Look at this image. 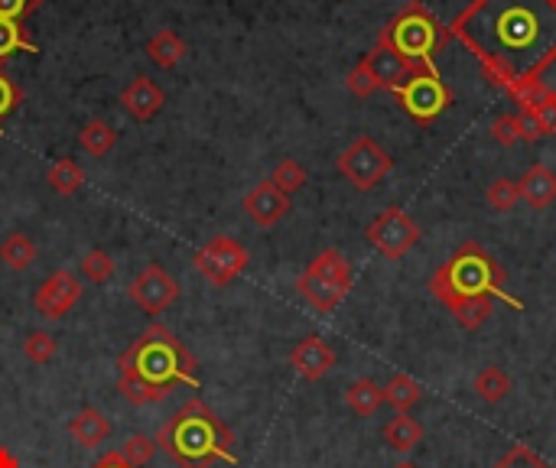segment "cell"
Masks as SVG:
<instances>
[{
	"label": "cell",
	"mask_w": 556,
	"mask_h": 468,
	"mask_svg": "<svg viewBox=\"0 0 556 468\" xmlns=\"http://www.w3.org/2000/svg\"><path fill=\"white\" fill-rule=\"evenodd\" d=\"M446 33L472 52L491 85L508 91L556 62V0H472Z\"/></svg>",
	"instance_id": "obj_1"
},
{
	"label": "cell",
	"mask_w": 556,
	"mask_h": 468,
	"mask_svg": "<svg viewBox=\"0 0 556 468\" xmlns=\"http://www.w3.org/2000/svg\"><path fill=\"white\" fill-rule=\"evenodd\" d=\"M430 293L443 303L465 332H475L491 319V299H501L511 309L524 303L508 290V277L482 244L465 241L443 267L430 277Z\"/></svg>",
	"instance_id": "obj_2"
},
{
	"label": "cell",
	"mask_w": 556,
	"mask_h": 468,
	"mask_svg": "<svg viewBox=\"0 0 556 468\" xmlns=\"http://www.w3.org/2000/svg\"><path fill=\"white\" fill-rule=\"evenodd\" d=\"M121 381L118 390L127 403L134 407H147V403H160L173 394L176 384L199 387L196 377V358L189 348L166 329V325L153 322L150 329L137 338V342L118 358Z\"/></svg>",
	"instance_id": "obj_3"
},
{
	"label": "cell",
	"mask_w": 556,
	"mask_h": 468,
	"mask_svg": "<svg viewBox=\"0 0 556 468\" xmlns=\"http://www.w3.org/2000/svg\"><path fill=\"white\" fill-rule=\"evenodd\" d=\"M157 446L179 468H212L215 462H238L235 433L222 423V416L209 410L199 397L183 403L157 433Z\"/></svg>",
	"instance_id": "obj_4"
},
{
	"label": "cell",
	"mask_w": 556,
	"mask_h": 468,
	"mask_svg": "<svg viewBox=\"0 0 556 468\" xmlns=\"http://www.w3.org/2000/svg\"><path fill=\"white\" fill-rule=\"evenodd\" d=\"M446 39L449 33H446V26L436 20V13H430V7H426L423 0H410L397 17L387 20L378 43L394 49L397 56H404L413 65H433L436 52L446 46Z\"/></svg>",
	"instance_id": "obj_5"
},
{
	"label": "cell",
	"mask_w": 556,
	"mask_h": 468,
	"mask_svg": "<svg viewBox=\"0 0 556 468\" xmlns=\"http://www.w3.org/2000/svg\"><path fill=\"white\" fill-rule=\"evenodd\" d=\"M296 290L313 309L332 312L352 290V264H348L342 251L326 247V251L309 260V267L296 280Z\"/></svg>",
	"instance_id": "obj_6"
},
{
	"label": "cell",
	"mask_w": 556,
	"mask_h": 468,
	"mask_svg": "<svg viewBox=\"0 0 556 468\" xmlns=\"http://www.w3.org/2000/svg\"><path fill=\"white\" fill-rule=\"evenodd\" d=\"M391 95L417 124H433L452 104V91L446 88L443 78H439L436 65H420V69L400 88H394Z\"/></svg>",
	"instance_id": "obj_7"
},
{
	"label": "cell",
	"mask_w": 556,
	"mask_h": 468,
	"mask_svg": "<svg viewBox=\"0 0 556 468\" xmlns=\"http://www.w3.org/2000/svg\"><path fill=\"white\" fill-rule=\"evenodd\" d=\"M335 166H339V173L352 182L358 192H371L394 169V160L378 140L358 137V140H352V147L342 150L339 163Z\"/></svg>",
	"instance_id": "obj_8"
},
{
	"label": "cell",
	"mask_w": 556,
	"mask_h": 468,
	"mask_svg": "<svg viewBox=\"0 0 556 468\" xmlns=\"http://www.w3.org/2000/svg\"><path fill=\"white\" fill-rule=\"evenodd\" d=\"M192 264L202 273L205 280L212 286H228L235 283L244 270L251 264V254L244 251V244L228 238V234H215L212 241H205L196 257H192Z\"/></svg>",
	"instance_id": "obj_9"
},
{
	"label": "cell",
	"mask_w": 556,
	"mask_h": 468,
	"mask_svg": "<svg viewBox=\"0 0 556 468\" xmlns=\"http://www.w3.org/2000/svg\"><path fill=\"white\" fill-rule=\"evenodd\" d=\"M368 244L374 247L378 254H384L387 260H400L407 251H413V247L420 244V225L413 221L404 208H384V212L378 215L368 225Z\"/></svg>",
	"instance_id": "obj_10"
},
{
	"label": "cell",
	"mask_w": 556,
	"mask_h": 468,
	"mask_svg": "<svg viewBox=\"0 0 556 468\" xmlns=\"http://www.w3.org/2000/svg\"><path fill=\"white\" fill-rule=\"evenodd\" d=\"M127 293H131L134 303L150 312V316H160V312H166L179 296V286L176 280L166 273V267L160 264H147L144 270H140V277L127 286Z\"/></svg>",
	"instance_id": "obj_11"
},
{
	"label": "cell",
	"mask_w": 556,
	"mask_h": 468,
	"mask_svg": "<svg viewBox=\"0 0 556 468\" xmlns=\"http://www.w3.org/2000/svg\"><path fill=\"white\" fill-rule=\"evenodd\" d=\"M82 299V283L72 270H56L46 277L40 290L33 293V306L43 319H62L69 316L72 306Z\"/></svg>",
	"instance_id": "obj_12"
},
{
	"label": "cell",
	"mask_w": 556,
	"mask_h": 468,
	"mask_svg": "<svg viewBox=\"0 0 556 468\" xmlns=\"http://www.w3.org/2000/svg\"><path fill=\"white\" fill-rule=\"evenodd\" d=\"M241 208H244V215H248L257 228H274L293 205H290V195H283L274 182L264 179V182H257L248 195H244Z\"/></svg>",
	"instance_id": "obj_13"
},
{
	"label": "cell",
	"mask_w": 556,
	"mask_h": 468,
	"mask_svg": "<svg viewBox=\"0 0 556 468\" xmlns=\"http://www.w3.org/2000/svg\"><path fill=\"white\" fill-rule=\"evenodd\" d=\"M290 364L296 368V374L306 377V381H322V377L335 368V351L326 338L306 335L303 342L290 351Z\"/></svg>",
	"instance_id": "obj_14"
},
{
	"label": "cell",
	"mask_w": 556,
	"mask_h": 468,
	"mask_svg": "<svg viewBox=\"0 0 556 468\" xmlns=\"http://www.w3.org/2000/svg\"><path fill=\"white\" fill-rule=\"evenodd\" d=\"M368 65V72L374 75V82H378V88H387V91H394L407 82V78L420 69V65H413L407 62L404 56H397L394 49H387L381 43H374L371 52H365V59H361Z\"/></svg>",
	"instance_id": "obj_15"
},
{
	"label": "cell",
	"mask_w": 556,
	"mask_h": 468,
	"mask_svg": "<svg viewBox=\"0 0 556 468\" xmlns=\"http://www.w3.org/2000/svg\"><path fill=\"white\" fill-rule=\"evenodd\" d=\"M163 101H166L163 88H160L157 82H153V78H147V75H137L134 82L121 91L124 111L131 114L134 121H140V124L153 121V117H157V114L163 111Z\"/></svg>",
	"instance_id": "obj_16"
},
{
	"label": "cell",
	"mask_w": 556,
	"mask_h": 468,
	"mask_svg": "<svg viewBox=\"0 0 556 468\" xmlns=\"http://www.w3.org/2000/svg\"><path fill=\"white\" fill-rule=\"evenodd\" d=\"M517 192H521V202H527L530 208H550L556 202V173L550 166L534 163L517 179Z\"/></svg>",
	"instance_id": "obj_17"
},
{
	"label": "cell",
	"mask_w": 556,
	"mask_h": 468,
	"mask_svg": "<svg viewBox=\"0 0 556 468\" xmlns=\"http://www.w3.org/2000/svg\"><path fill=\"white\" fill-rule=\"evenodd\" d=\"M69 436L79 442V446H85V449H98L101 442L111 436V423H108V416L101 410L85 407V410H79L69 420Z\"/></svg>",
	"instance_id": "obj_18"
},
{
	"label": "cell",
	"mask_w": 556,
	"mask_h": 468,
	"mask_svg": "<svg viewBox=\"0 0 556 468\" xmlns=\"http://www.w3.org/2000/svg\"><path fill=\"white\" fill-rule=\"evenodd\" d=\"M186 52H189L186 43L173 30H160L157 36L147 39V59L157 65V69H173V65L183 62Z\"/></svg>",
	"instance_id": "obj_19"
},
{
	"label": "cell",
	"mask_w": 556,
	"mask_h": 468,
	"mask_svg": "<svg viewBox=\"0 0 556 468\" xmlns=\"http://www.w3.org/2000/svg\"><path fill=\"white\" fill-rule=\"evenodd\" d=\"M345 403H348V410L358 416H374L384 403V387H378V381H371V377H358V381L348 384Z\"/></svg>",
	"instance_id": "obj_20"
},
{
	"label": "cell",
	"mask_w": 556,
	"mask_h": 468,
	"mask_svg": "<svg viewBox=\"0 0 556 468\" xmlns=\"http://www.w3.org/2000/svg\"><path fill=\"white\" fill-rule=\"evenodd\" d=\"M384 442L391 446L394 452H413L423 442V426L413 420L407 413H397L391 423L384 426Z\"/></svg>",
	"instance_id": "obj_21"
},
{
	"label": "cell",
	"mask_w": 556,
	"mask_h": 468,
	"mask_svg": "<svg viewBox=\"0 0 556 468\" xmlns=\"http://www.w3.org/2000/svg\"><path fill=\"white\" fill-rule=\"evenodd\" d=\"M472 390H475L478 400H485V403H501V400L514 390V381L498 368V364H488V368H482V371L475 374Z\"/></svg>",
	"instance_id": "obj_22"
},
{
	"label": "cell",
	"mask_w": 556,
	"mask_h": 468,
	"mask_svg": "<svg viewBox=\"0 0 556 468\" xmlns=\"http://www.w3.org/2000/svg\"><path fill=\"white\" fill-rule=\"evenodd\" d=\"M423 387L410 374H394L384 387V403H391L397 413H410L420 403Z\"/></svg>",
	"instance_id": "obj_23"
},
{
	"label": "cell",
	"mask_w": 556,
	"mask_h": 468,
	"mask_svg": "<svg viewBox=\"0 0 556 468\" xmlns=\"http://www.w3.org/2000/svg\"><path fill=\"white\" fill-rule=\"evenodd\" d=\"M0 260H4L10 270H27L36 264V244L20 231L7 234L4 244H0Z\"/></svg>",
	"instance_id": "obj_24"
},
{
	"label": "cell",
	"mask_w": 556,
	"mask_h": 468,
	"mask_svg": "<svg viewBox=\"0 0 556 468\" xmlns=\"http://www.w3.org/2000/svg\"><path fill=\"white\" fill-rule=\"evenodd\" d=\"M46 182H49V186H53V192H59V195H72V192H79V189H82L85 173H82V166L72 160V156H62V160H56L53 166H49Z\"/></svg>",
	"instance_id": "obj_25"
},
{
	"label": "cell",
	"mask_w": 556,
	"mask_h": 468,
	"mask_svg": "<svg viewBox=\"0 0 556 468\" xmlns=\"http://www.w3.org/2000/svg\"><path fill=\"white\" fill-rule=\"evenodd\" d=\"M79 143H82V150H88L92 156H108L118 147V130L108 121H88L79 134Z\"/></svg>",
	"instance_id": "obj_26"
},
{
	"label": "cell",
	"mask_w": 556,
	"mask_h": 468,
	"mask_svg": "<svg viewBox=\"0 0 556 468\" xmlns=\"http://www.w3.org/2000/svg\"><path fill=\"white\" fill-rule=\"evenodd\" d=\"M20 49L36 52V43L30 39V33L23 30L17 20H0V62H7Z\"/></svg>",
	"instance_id": "obj_27"
},
{
	"label": "cell",
	"mask_w": 556,
	"mask_h": 468,
	"mask_svg": "<svg viewBox=\"0 0 556 468\" xmlns=\"http://www.w3.org/2000/svg\"><path fill=\"white\" fill-rule=\"evenodd\" d=\"M547 85H543V78H527V82H517L508 88V98L517 104V111H534L537 104L547 98Z\"/></svg>",
	"instance_id": "obj_28"
},
{
	"label": "cell",
	"mask_w": 556,
	"mask_h": 468,
	"mask_svg": "<svg viewBox=\"0 0 556 468\" xmlns=\"http://www.w3.org/2000/svg\"><path fill=\"white\" fill-rule=\"evenodd\" d=\"M485 199H488L491 208H495V212H511V208H517V202H521V192H517V179L498 176L488 186Z\"/></svg>",
	"instance_id": "obj_29"
},
{
	"label": "cell",
	"mask_w": 556,
	"mask_h": 468,
	"mask_svg": "<svg viewBox=\"0 0 556 468\" xmlns=\"http://www.w3.org/2000/svg\"><path fill=\"white\" fill-rule=\"evenodd\" d=\"M270 182L283 192V195H293L306 186V169L296 163V160H280L274 166V173H270Z\"/></svg>",
	"instance_id": "obj_30"
},
{
	"label": "cell",
	"mask_w": 556,
	"mask_h": 468,
	"mask_svg": "<svg viewBox=\"0 0 556 468\" xmlns=\"http://www.w3.org/2000/svg\"><path fill=\"white\" fill-rule=\"evenodd\" d=\"M114 270H118V264H114V257L108 251H101V247H95V251H88L82 257V277L92 283H108L114 277Z\"/></svg>",
	"instance_id": "obj_31"
},
{
	"label": "cell",
	"mask_w": 556,
	"mask_h": 468,
	"mask_svg": "<svg viewBox=\"0 0 556 468\" xmlns=\"http://www.w3.org/2000/svg\"><path fill=\"white\" fill-rule=\"evenodd\" d=\"M56 351H59V345H56V338L49 332H30L27 338H23V355H27L33 364L53 361Z\"/></svg>",
	"instance_id": "obj_32"
},
{
	"label": "cell",
	"mask_w": 556,
	"mask_h": 468,
	"mask_svg": "<svg viewBox=\"0 0 556 468\" xmlns=\"http://www.w3.org/2000/svg\"><path fill=\"white\" fill-rule=\"evenodd\" d=\"M491 468H550V465L543 462L540 455H537L534 449H530V446H524V442H517V446H511Z\"/></svg>",
	"instance_id": "obj_33"
},
{
	"label": "cell",
	"mask_w": 556,
	"mask_h": 468,
	"mask_svg": "<svg viewBox=\"0 0 556 468\" xmlns=\"http://www.w3.org/2000/svg\"><path fill=\"white\" fill-rule=\"evenodd\" d=\"M153 452H157V439H150V436H131L121 446V455L131 465H147L150 459H153Z\"/></svg>",
	"instance_id": "obj_34"
},
{
	"label": "cell",
	"mask_w": 556,
	"mask_h": 468,
	"mask_svg": "<svg viewBox=\"0 0 556 468\" xmlns=\"http://www.w3.org/2000/svg\"><path fill=\"white\" fill-rule=\"evenodd\" d=\"M345 88L352 91L355 98H368V95H374V91H378V82H374V75L368 72V65L358 62L355 69L345 75Z\"/></svg>",
	"instance_id": "obj_35"
},
{
	"label": "cell",
	"mask_w": 556,
	"mask_h": 468,
	"mask_svg": "<svg viewBox=\"0 0 556 468\" xmlns=\"http://www.w3.org/2000/svg\"><path fill=\"white\" fill-rule=\"evenodd\" d=\"M491 137H495L501 147H514L521 140V124H517V114H498L491 121Z\"/></svg>",
	"instance_id": "obj_36"
},
{
	"label": "cell",
	"mask_w": 556,
	"mask_h": 468,
	"mask_svg": "<svg viewBox=\"0 0 556 468\" xmlns=\"http://www.w3.org/2000/svg\"><path fill=\"white\" fill-rule=\"evenodd\" d=\"M20 101H23V88L7 72H0V121L7 114H14L20 108Z\"/></svg>",
	"instance_id": "obj_37"
},
{
	"label": "cell",
	"mask_w": 556,
	"mask_h": 468,
	"mask_svg": "<svg viewBox=\"0 0 556 468\" xmlns=\"http://www.w3.org/2000/svg\"><path fill=\"white\" fill-rule=\"evenodd\" d=\"M43 7V0H0V20H23Z\"/></svg>",
	"instance_id": "obj_38"
},
{
	"label": "cell",
	"mask_w": 556,
	"mask_h": 468,
	"mask_svg": "<svg viewBox=\"0 0 556 468\" xmlns=\"http://www.w3.org/2000/svg\"><path fill=\"white\" fill-rule=\"evenodd\" d=\"M534 114H537V121H540L543 137L556 134V88H550V91H547V98H543V101L537 104Z\"/></svg>",
	"instance_id": "obj_39"
},
{
	"label": "cell",
	"mask_w": 556,
	"mask_h": 468,
	"mask_svg": "<svg viewBox=\"0 0 556 468\" xmlns=\"http://www.w3.org/2000/svg\"><path fill=\"white\" fill-rule=\"evenodd\" d=\"M517 124H521V140H527V143L543 140V130H540V121L534 111H517Z\"/></svg>",
	"instance_id": "obj_40"
},
{
	"label": "cell",
	"mask_w": 556,
	"mask_h": 468,
	"mask_svg": "<svg viewBox=\"0 0 556 468\" xmlns=\"http://www.w3.org/2000/svg\"><path fill=\"white\" fill-rule=\"evenodd\" d=\"M92 468H137V465L127 462L121 452H105V459H98Z\"/></svg>",
	"instance_id": "obj_41"
},
{
	"label": "cell",
	"mask_w": 556,
	"mask_h": 468,
	"mask_svg": "<svg viewBox=\"0 0 556 468\" xmlns=\"http://www.w3.org/2000/svg\"><path fill=\"white\" fill-rule=\"evenodd\" d=\"M0 468H20V459L4 446H0Z\"/></svg>",
	"instance_id": "obj_42"
},
{
	"label": "cell",
	"mask_w": 556,
	"mask_h": 468,
	"mask_svg": "<svg viewBox=\"0 0 556 468\" xmlns=\"http://www.w3.org/2000/svg\"><path fill=\"white\" fill-rule=\"evenodd\" d=\"M394 468H417V465H410V462H400V465H394Z\"/></svg>",
	"instance_id": "obj_43"
},
{
	"label": "cell",
	"mask_w": 556,
	"mask_h": 468,
	"mask_svg": "<svg viewBox=\"0 0 556 468\" xmlns=\"http://www.w3.org/2000/svg\"><path fill=\"white\" fill-rule=\"evenodd\" d=\"M0 72H4V62H0Z\"/></svg>",
	"instance_id": "obj_44"
},
{
	"label": "cell",
	"mask_w": 556,
	"mask_h": 468,
	"mask_svg": "<svg viewBox=\"0 0 556 468\" xmlns=\"http://www.w3.org/2000/svg\"><path fill=\"white\" fill-rule=\"evenodd\" d=\"M0 134H4V130H0Z\"/></svg>",
	"instance_id": "obj_45"
}]
</instances>
